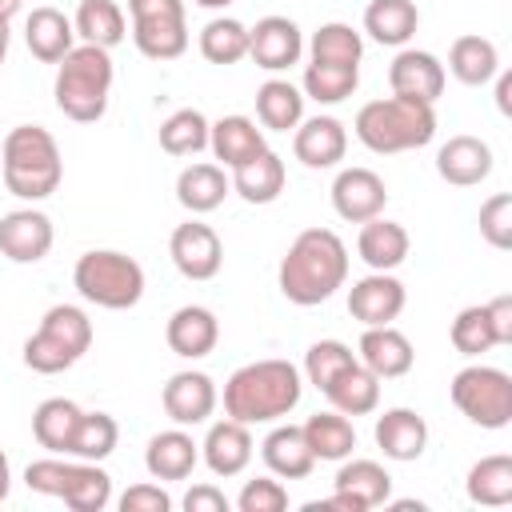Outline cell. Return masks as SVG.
I'll return each mask as SVG.
<instances>
[{"label":"cell","instance_id":"277c9868","mask_svg":"<svg viewBox=\"0 0 512 512\" xmlns=\"http://www.w3.org/2000/svg\"><path fill=\"white\" fill-rule=\"evenodd\" d=\"M356 140L368 152L392 156V152H408V148H424L436 136V112L424 100L412 96H384V100H368L356 112Z\"/></svg>","mask_w":512,"mask_h":512},{"label":"cell","instance_id":"8fae6325","mask_svg":"<svg viewBox=\"0 0 512 512\" xmlns=\"http://www.w3.org/2000/svg\"><path fill=\"white\" fill-rule=\"evenodd\" d=\"M168 256H172V264H176V272L184 280H212L220 272V264H224V244H220L212 224L188 220V224L172 228Z\"/></svg>","mask_w":512,"mask_h":512},{"label":"cell","instance_id":"681fc988","mask_svg":"<svg viewBox=\"0 0 512 512\" xmlns=\"http://www.w3.org/2000/svg\"><path fill=\"white\" fill-rule=\"evenodd\" d=\"M168 508H172V496L160 484H132L120 496V512H168Z\"/></svg>","mask_w":512,"mask_h":512},{"label":"cell","instance_id":"d590c367","mask_svg":"<svg viewBox=\"0 0 512 512\" xmlns=\"http://www.w3.org/2000/svg\"><path fill=\"white\" fill-rule=\"evenodd\" d=\"M300 432H304V440H308V448H312L316 460H344V456H352V448H356V428H352V420H348L344 412H336V408L308 416V420L300 424Z\"/></svg>","mask_w":512,"mask_h":512},{"label":"cell","instance_id":"2e32d148","mask_svg":"<svg viewBox=\"0 0 512 512\" xmlns=\"http://www.w3.org/2000/svg\"><path fill=\"white\" fill-rule=\"evenodd\" d=\"M388 84L396 96H412L424 104H436L444 92V64L424 48H400L388 64Z\"/></svg>","mask_w":512,"mask_h":512},{"label":"cell","instance_id":"c3c4849f","mask_svg":"<svg viewBox=\"0 0 512 512\" xmlns=\"http://www.w3.org/2000/svg\"><path fill=\"white\" fill-rule=\"evenodd\" d=\"M236 508L240 512H284L288 508V488L272 476H256L240 488L236 496Z\"/></svg>","mask_w":512,"mask_h":512},{"label":"cell","instance_id":"f1b7e54d","mask_svg":"<svg viewBox=\"0 0 512 512\" xmlns=\"http://www.w3.org/2000/svg\"><path fill=\"white\" fill-rule=\"evenodd\" d=\"M332 488H336L340 496H348V500L356 504V512H368V508H376V504L388 500L392 476H388V468L376 464V460H348V456H344V464H340Z\"/></svg>","mask_w":512,"mask_h":512},{"label":"cell","instance_id":"6f0895ef","mask_svg":"<svg viewBox=\"0 0 512 512\" xmlns=\"http://www.w3.org/2000/svg\"><path fill=\"white\" fill-rule=\"evenodd\" d=\"M196 4H200V8H228L232 0H196Z\"/></svg>","mask_w":512,"mask_h":512},{"label":"cell","instance_id":"d6a6232c","mask_svg":"<svg viewBox=\"0 0 512 512\" xmlns=\"http://www.w3.org/2000/svg\"><path fill=\"white\" fill-rule=\"evenodd\" d=\"M324 396H328V404H332L336 412H344V416H368V412H376V404H380V380H376L360 360H352V364L324 388Z\"/></svg>","mask_w":512,"mask_h":512},{"label":"cell","instance_id":"7dc6e473","mask_svg":"<svg viewBox=\"0 0 512 512\" xmlns=\"http://www.w3.org/2000/svg\"><path fill=\"white\" fill-rule=\"evenodd\" d=\"M480 236L500 252L512 248V196L508 192H496L480 204Z\"/></svg>","mask_w":512,"mask_h":512},{"label":"cell","instance_id":"ee69618b","mask_svg":"<svg viewBox=\"0 0 512 512\" xmlns=\"http://www.w3.org/2000/svg\"><path fill=\"white\" fill-rule=\"evenodd\" d=\"M360 56H364V40L352 24H320L312 32V60H324V64H356L360 68Z\"/></svg>","mask_w":512,"mask_h":512},{"label":"cell","instance_id":"44dd1931","mask_svg":"<svg viewBox=\"0 0 512 512\" xmlns=\"http://www.w3.org/2000/svg\"><path fill=\"white\" fill-rule=\"evenodd\" d=\"M200 456H204V464H208V472L212 476H240L244 468H248V460H252V436H248V424H240V420H216L212 428H208V436H204V444H200Z\"/></svg>","mask_w":512,"mask_h":512},{"label":"cell","instance_id":"f6af8a7d","mask_svg":"<svg viewBox=\"0 0 512 512\" xmlns=\"http://www.w3.org/2000/svg\"><path fill=\"white\" fill-rule=\"evenodd\" d=\"M452 348L460 356H480L488 348H496V328H492V316H488V304H472L464 308L456 320H452Z\"/></svg>","mask_w":512,"mask_h":512},{"label":"cell","instance_id":"5bb4252c","mask_svg":"<svg viewBox=\"0 0 512 512\" xmlns=\"http://www.w3.org/2000/svg\"><path fill=\"white\" fill-rule=\"evenodd\" d=\"M300 52H304V36H300L296 20H288V16H264V20H256V28H248V56L264 72L292 68L300 60Z\"/></svg>","mask_w":512,"mask_h":512},{"label":"cell","instance_id":"11a10c76","mask_svg":"<svg viewBox=\"0 0 512 512\" xmlns=\"http://www.w3.org/2000/svg\"><path fill=\"white\" fill-rule=\"evenodd\" d=\"M20 12V0H0V20H12Z\"/></svg>","mask_w":512,"mask_h":512},{"label":"cell","instance_id":"ffe728a7","mask_svg":"<svg viewBox=\"0 0 512 512\" xmlns=\"http://www.w3.org/2000/svg\"><path fill=\"white\" fill-rule=\"evenodd\" d=\"M164 340H168V348H172L176 356L200 360V356H208V352L216 348V340H220V320H216V312L204 308V304H184V308H176V312L168 316Z\"/></svg>","mask_w":512,"mask_h":512},{"label":"cell","instance_id":"e0dca14e","mask_svg":"<svg viewBox=\"0 0 512 512\" xmlns=\"http://www.w3.org/2000/svg\"><path fill=\"white\" fill-rule=\"evenodd\" d=\"M164 412L172 424L180 428H192V424H204L216 408V384L208 372H176L168 384H164Z\"/></svg>","mask_w":512,"mask_h":512},{"label":"cell","instance_id":"db71d44e","mask_svg":"<svg viewBox=\"0 0 512 512\" xmlns=\"http://www.w3.org/2000/svg\"><path fill=\"white\" fill-rule=\"evenodd\" d=\"M8 492H12V464H8V456L0 452V504L8 500Z\"/></svg>","mask_w":512,"mask_h":512},{"label":"cell","instance_id":"7bdbcfd3","mask_svg":"<svg viewBox=\"0 0 512 512\" xmlns=\"http://www.w3.org/2000/svg\"><path fill=\"white\" fill-rule=\"evenodd\" d=\"M116 440H120V424L108 412H84L76 424V436H72V456L100 464L116 452Z\"/></svg>","mask_w":512,"mask_h":512},{"label":"cell","instance_id":"60d3db41","mask_svg":"<svg viewBox=\"0 0 512 512\" xmlns=\"http://www.w3.org/2000/svg\"><path fill=\"white\" fill-rule=\"evenodd\" d=\"M200 56L208 64H236L248 56V28L232 16H216L200 28Z\"/></svg>","mask_w":512,"mask_h":512},{"label":"cell","instance_id":"cb8c5ba5","mask_svg":"<svg viewBox=\"0 0 512 512\" xmlns=\"http://www.w3.org/2000/svg\"><path fill=\"white\" fill-rule=\"evenodd\" d=\"M208 148L220 160V168H240V164L256 160L268 144H264V132L256 128V120H248V116H220L208 128Z\"/></svg>","mask_w":512,"mask_h":512},{"label":"cell","instance_id":"ab89813d","mask_svg":"<svg viewBox=\"0 0 512 512\" xmlns=\"http://www.w3.org/2000/svg\"><path fill=\"white\" fill-rule=\"evenodd\" d=\"M360 84V68L356 64H324L312 60L304 68V96H312L316 104H340L356 92Z\"/></svg>","mask_w":512,"mask_h":512},{"label":"cell","instance_id":"8d00e7d4","mask_svg":"<svg viewBox=\"0 0 512 512\" xmlns=\"http://www.w3.org/2000/svg\"><path fill=\"white\" fill-rule=\"evenodd\" d=\"M468 500L472 504H484V508H504L512 504V456L496 452V456H484L468 468Z\"/></svg>","mask_w":512,"mask_h":512},{"label":"cell","instance_id":"3957f363","mask_svg":"<svg viewBox=\"0 0 512 512\" xmlns=\"http://www.w3.org/2000/svg\"><path fill=\"white\" fill-rule=\"evenodd\" d=\"M0 168L4 188L20 200H44L64 180V160L48 128L40 124H16L0 144Z\"/></svg>","mask_w":512,"mask_h":512},{"label":"cell","instance_id":"bcb514c9","mask_svg":"<svg viewBox=\"0 0 512 512\" xmlns=\"http://www.w3.org/2000/svg\"><path fill=\"white\" fill-rule=\"evenodd\" d=\"M352 360H356V356H352V348H348L344 340H316V344L308 348V356H304V376H308L312 388L324 392Z\"/></svg>","mask_w":512,"mask_h":512},{"label":"cell","instance_id":"30bf717a","mask_svg":"<svg viewBox=\"0 0 512 512\" xmlns=\"http://www.w3.org/2000/svg\"><path fill=\"white\" fill-rule=\"evenodd\" d=\"M132 40L148 60H176L188 48L184 0H128Z\"/></svg>","mask_w":512,"mask_h":512},{"label":"cell","instance_id":"d6986e66","mask_svg":"<svg viewBox=\"0 0 512 512\" xmlns=\"http://www.w3.org/2000/svg\"><path fill=\"white\" fill-rule=\"evenodd\" d=\"M412 340L392 328V324H376V328H364L360 336V364L376 376V380H396V376H408L412 372Z\"/></svg>","mask_w":512,"mask_h":512},{"label":"cell","instance_id":"9f6ffc18","mask_svg":"<svg viewBox=\"0 0 512 512\" xmlns=\"http://www.w3.org/2000/svg\"><path fill=\"white\" fill-rule=\"evenodd\" d=\"M8 56V20H0V64Z\"/></svg>","mask_w":512,"mask_h":512},{"label":"cell","instance_id":"4dcf8cb0","mask_svg":"<svg viewBox=\"0 0 512 512\" xmlns=\"http://www.w3.org/2000/svg\"><path fill=\"white\" fill-rule=\"evenodd\" d=\"M232 192V180L224 176L220 164H188L180 176H176V200L192 212V216H204L212 208L224 204V196Z\"/></svg>","mask_w":512,"mask_h":512},{"label":"cell","instance_id":"6da1fadb","mask_svg":"<svg viewBox=\"0 0 512 512\" xmlns=\"http://www.w3.org/2000/svg\"><path fill=\"white\" fill-rule=\"evenodd\" d=\"M276 276H280L284 300L300 308L324 304L348 280V248L332 228H304L288 244Z\"/></svg>","mask_w":512,"mask_h":512},{"label":"cell","instance_id":"ba28073f","mask_svg":"<svg viewBox=\"0 0 512 512\" xmlns=\"http://www.w3.org/2000/svg\"><path fill=\"white\" fill-rule=\"evenodd\" d=\"M24 484L40 496H60L72 512H104L112 500V476L96 460H32L24 468Z\"/></svg>","mask_w":512,"mask_h":512},{"label":"cell","instance_id":"816d5d0a","mask_svg":"<svg viewBox=\"0 0 512 512\" xmlns=\"http://www.w3.org/2000/svg\"><path fill=\"white\" fill-rule=\"evenodd\" d=\"M488 316H492V328H496V344H512V296H496L488 300Z\"/></svg>","mask_w":512,"mask_h":512},{"label":"cell","instance_id":"9a60e30c","mask_svg":"<svg viewBox=\"0 0 512 512\" xmlns=\"http://www.w3.org/2000/svg\"><path fill=\"white\" fill-rule=\"evenodd\" d=\"M404 300H408V292L392 272H372V276H364L348 288V312L364 328L392 324L404 312Z\"/></svg>","mask_w":512,"mask_h":512},{"label":"cell","instance_id":"4fadbf2b","mask_svg":"<svg viewBox=\"0 0 512 512\" xmlns=\"http://www.w3.org/2000/svg\"><path fill=\"white\" fill-rule=\"evenodd\" d=\"M52 220L36 208H16L8 216H0V256H8L12 264H36L52 252Z\"/></svg>","mask_w":512,"mask_h":512},{"label":"cell","instance_id":"7c38bea8","mask_svg":"<svg viewBox=\"0 0 512 512\" xmlns=\"http://www.w3.org/2000/svg\"><path fill=\"white\" fill-rule=\"evenodd\" d=\"M388 204V188L372 168H340L332 180V208L348 224H364L380 216Z\"/></svg>","mask_w":512,"mask_h":512},{"label":"cell","instance_id":"e575fe53","mask_svg":"<svg viewBox=\"0 0 512 512\" xmlns=\"http://www.w3.org/2000/svg\"><path fill=\"white\" fill-rule=\"evenodd\" d=\"M80 404L64 400V396H52V400H40V408L32 412V436L40 448L48 452H72V436H76V424H80Z\"/></svg>","mask_w":512,"mask_h":512},{"label":"cell","instance_id":"f907efd6","mask_svg":"<svg viewBox=\"0 0 512 512\" xmlns=\"http://www.w3.org/2000/svg\"><path fill=\"white\" fill-rule=\"evenodd\" d=\"M184 508L188 512H228V496L216 484H192L184 496Z\"/></svg>","mask_w":512,"mask_h":512},{"label":"cell","instance_id":"b9f144b4","mask_svg":"<svg viewBox=\"0 0 512 512\" xmlns=\"http://www.w3.org/2000/svg\"><path fill=\"white\" fill-rule=\"evenodd\" d=\"M208 120L196 108H180L160 124V148L168 156H196L208 148Z\"/></svg>","mask_w":512,"mask_h":512},{"label":"cell","instance_id":"5b68a950","mask_svg":"<svg viewBox=\"0 0 512 512\" xmlns=\"http://www.w3.org/2000/svg\"><path fill=\"white\" fill-rule=\"evenodd\" d=\"M112 56L108 48L96 44H76L60 64H56V108L76 120V124H96L108 112V92H112Z\"/></svg>","mask_w":512,"mask_h":512},{"label":"cell","instance_id":"f546056e","mask_svg":"<svg viewBox=\"0 0 512 512\" xmlns=\"http://www.w3.org/2000/svg\"><path fill=\"white\" fill-rule=\"evenodd\" d=\"M420 28V8L416 0H372L364 8V32L376 44L388 48H404Z\"/></svg>","mask_w":512,"mask_h":512},{"label":"cell","instance_id":"836d02e7","mask_svg":"<svg viewBox=\"0 0 512 512\" xmlns=\"http://www.w3.org/2000/svg\"><path fill=\"white\" fill-rule=\"evenodd\" d=\"M448 72L468 84V88H480L488 84L496 72H500V52L492 40L484 36H456L452 48H448Z\"/></svg>","mask_w":512,"mask_h":512},{"label":"cell","instance_id":"52a82bcc","mask_svg":"<svg viewBox=\"0 0 512 512\" xmlns=\"http://www.w3.org/2000/svg\"><path fill=\"white\" fill-rule=\"evenodd\" d=\"M72 284L88 304L124 312V308H136L140 296H144V268L124 252L92 248V252H84L76 260Z\"/></svg>","mask_w":512,"mask_h":512},{"label":"cell","instance_id":"484cf974","mask_svg":"<svg viewBox=\"0 0 512 512\" xmlns=\"http://www.w3.org/2000/svg\"><path fill=\"white\" fill-rule=\"evenodd\" d=\"M24 40H28V52H32L36 60L60 64V60L76 48V28H72V20H68L60 8L44 4V8H32L28 24H24Z\"/></svg>","mask_w":512,"mask_h":512},{"label":"cell","instance_id":"d4e9b609","mask_svg":"<svg viewBox=\"0 0 512 512\" xmlns=\"http://www.w3.org/2000/svg\"><path fill=\"white\" fill-rule=\"evenodd\" d=\"M376 444L388 460H420L428 448V424L412 408H388L376 416Z\"/></svg>","mask_w":512,"mask_h":512},{"label":"cell","instance_id":"603a6c76","mask_svg":"<svg viewBox=\"0 0 512 512\" xmlns=\"http://www.w3.org/2000/svg\"><path fill=\"white\" fill-rule=\"evenodd\" d=\"M196 464H200V444L184 428L156 432L144 448V468L152 480H188Z\"/></svg>","mask_w":512,"mask_h":512},{"label":"cell","instance_id":"1f68e13d","mask_svg":"<svg viewBox=\"0 0 512 512\" xmlns=\"http://www.w3.org/2000/svg\"><path fill=\"white\" fill-rule=\"evenodd\" d=\"M284 180H288L284 160H280L272 148H264L256 160L232 168V188H236L240 200H248V204H272V200L284 192Z\"/></svg>","mask_w":512,"mask_h":512},{"label":"cell","instance_id":"9c48e42d","mask_svg":"<svg viewBox=\"0 0 512 512\" xmlns=\"http://www.w3.org/2000/svg\"><path fill=\"white\" fill-rule=\"evenodd\" d=\"M452 404L480 428H508L512 420V376L492 364H468L452 376Z\"/></svg>","mask_w":512,"mask_h":512},{"label":"cell","instance_id":"4316f807","mask_svg":"<svg viewBox=\"0 0 512 512\" xmlns=\"http://www.w3.org/2000/svg\"><path fill=\"white\" fill-rule=\"evenodd\" d=\"M356 252L372 272H392L408 260V232L396 220L372 216V220H364V228L356 236Z\"/></svg>","mask_w":512,"mask_h":512},{"label":"cell","instance_id":"7402d4cb","mask_svg":"<svg viewBox=\"0 0 512 512\" xmlns=\"http://www.w3.org/2000/svg\"><path fill=\"white\" fill-rule=\"evenodd\" d=\"M436 172L456 188H472L492 176V148L480 136H452L436 152Z\"/></svg>","mask_w":512,"mask_h":512},{"label":"cell","instance_id":"7a4b0ae2","mask_svg":"<svg viewBox=\"0 0 512 512\" xmlns=\"http://www.w3.org/2000/svg\"><path fill=\"white\" fill-rule=\"evenodd\" d=\"M304 380L288 360H252L224 384V412L240 424H272L300 404Z\"/></svg>","mask_w":512,"mask_h":512},{"label":"cell","instance_id":"74e56055","mask_svg":"<svg viewBox=\"0 0 512 512\" xmlns=\"http://www.w3.org/2000/svg\"><path fill=\"white\" fill-rule=\"evenodd\" d=\"M72 28H76V36H84V44H96V48H116L128 32L124 8L116 0H80Z\"/></svg>","mask_w":512,"mask_h":512},{"label":"cell","instance_id":"f5cc1de1","mask_svg":"<svg viewBox=\"0 0 512 512\" xmlns=\"http://www.w3.org/2000/svg\"><path fill=\"white\" fill-rule=\"evenodd\" d=\"M508 92H512V76L508 72H496V108L508 116L512 112V104H508Z\"/></svg>","mask_w":512,"mask_h":512},{"label":"cell","instance_id":"ac0fdd59","mask_svg":"<svg viewBox=\"0 0 512 512\" xmlns=\"http://www.w3.org/2000/svg\"><path fill=\"white\" fill-rule=\"evenodd\" d=\"M292 152L304 168H336L348 152V132L336 116H312V120H300L296 124V136H292Z\"/></svg>","mask_w":512,"mask_h":512},{"label":"cell","instance_id":"8992f818","mask_svg":"<svg viewBox=\"0 0 512 512\" xmlns=\"http://www.w3.org/2000/svg\"><path fill=\"white\" fill-rule=\"evenodd\" d=\"M92 348V320L76 304H52L40 328L24 340V364L40 376H56L72 368Z\"/></svg>","mask_w":512,"mask_h":512},{"label":"cell","instance_id":"f35d334b","mask_svg":"<svg viewBox=\"0 0 512 512\" xmlns=\"http://www.w3.org/2000/svg\"><path fill=\"white\" fill-rule=\"evenodd\" d=\"M256 116L268 132H288L304 120V92L288 80H268L256 88Z\"/></svg>","mask_w":512,"mask_h":512},{"label":"cell","instance_id":"83f0119b","mask_svg":"<svg viewBox=\"0 0 512 512\" xmlns=\"http://www.w3.org/2000/svg\"><path fill=\"white\" fill-rule=\"evenodd\" d=\"M260 456H264L268 472L280 476V480H304L316 468V456H312V448H308V440H304V432L296 424L272 428L264 436V444H260Z\"/></svg>","mask_w":512,"mask_h":512}]
</instances>
